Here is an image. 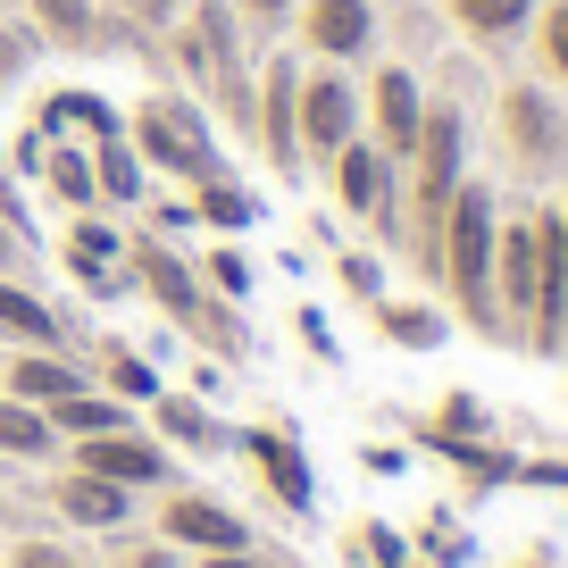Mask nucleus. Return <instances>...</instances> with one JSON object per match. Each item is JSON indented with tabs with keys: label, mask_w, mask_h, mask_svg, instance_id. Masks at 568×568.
Listing matches in <instances>:
<instances>
[{
	"label": "nucleus",
	"mask_w": 568,
	"mask_h": 568,
	"mask_svg": "<svg viewBox=\"0 0 568 568\" xmlns=\"http://www.w3.org/2000/svg\"><path fill=\"white\" fill-rule=\"evenodd\" d=\"M494 234H501V210H494V184L460 176L444 210V243H435V276L452 284L460 318H477L485 335H501V302H494Z\"/></svg>",
	"instance_id": "nucleus-1"
},
{
	"label": "nucleus",
	"mask_w": 568,
	"mask_h": 568,
	"mask_svg": "<svg viewBox=\"0 0 568 568\" xmlns=\"http://www.w3.org/2000/svg\"><path fill=\"white\" fill-rule=\"evenodd\" d=\"M460 151H468V125L452 101H426V125H418V151H409V251L435 267V243H444V210L460 193Z\"/></svg>",
	"instance_id": "nucleus-2"
},
{
	"label": "nucleus",
	"mask_w": 568,
	"mask_h": 568,
	"mask_svg": "<svg viewBox=\"0 0 568 568\" xmlns=\"http://www.w3.org/2000/svg\"><path fill=\"white\" fill-rule=\"evenodd\" d=\"M134 151H142V168H168V176H184V184L217 176L210 125H201V109L176 101V92H160V101L134 109Z\"/></svg>",
	"instance_id": "nucleus-3"
},
{
	"label": "nucleus",
	"mask_w": 568,
	"mask_h": 568,
	"mask_svg": "<svg viewBox=\"0 0 568 568\" xmlns=\"http://www.w3.org/2000/svg\"><path fill=\"white\" fill-rule=\"evenodd\" d=\"M501 142L527 176H560L568 168V109L544 84H510L501 92Z\"/></svg>",
	"instance_id": "nucleus-4"
},
{
	"label": "nucleus",
	"mask_w": 568,
	"mask_h": 568,
	"mask_svg": "<svg viewBox=\"0 0 568 568\" xmlns=\"http://www.w3.org/2000/svg\"><path fill=\"white\" fill-rule=\"evenodd\" d=\"M293 134H302V160H335L343 142L359 134V92H352V75L326 59L318 75L302 68V92H293Z\"/></svg>",
	"instance_id": "nucleus-5"
},
{
	"label": "nucleus",
	"mask_w": 568,
	"mask_h": 568,
	"mask_svg": "<svg viewBox=\"0 0 568 568\" xmlns=\"http://www.w3.org/2000/svg\"><path fill=\"white\" fill-rule=\"evenodd\" d=\"M125 260H134V276L151 284V302L168 310L176 326H193V335H210V343H226L234 352V335L217 326V302H201V284H193V267L176 260L168 243H125Z\"/></svg>",
	"instance_id": "nucleus-6"
},
{
	"label": "nucleus",
	"mask_w": 568,
	"mask_h": 568,
	"mask_svg": "<svg viewBox=\"0 0 568 568\" xmlns=\"http://www.w3.org/2000/svg\"><path fill=\"white\" fill-rule=\"evenodd\" d=\"M293 92H302V59H267V75H260V109H251V142L267 151V168L276 176H293L302 168V134H293Z\"/></svg>",
	"instance_id": "nucleus-7"
},
{
	"label": "nucleus",
	"mask_w": 568,
	"mask_h": 568,
	"mask_svg": "<svg viewBox=\"0 0 568 568\" xmlns=\"http://www.w3.org/2000/svg\"><path fill=\"white\" fill-rule=\"evenodd\" d=\"M326 168H335V201H343V210L368 217V226H393V176H402V168H393L368 134H352Z\"/></svg>",
	"instance_id": "nucleus-8"
},
{
	"label": "nucleus",
	"mask_w": 568,
	"mask_h": 568,
	"mask_svg": "<svg viewBox=\"0 0 568 568\" xmlns=\"http://www.w3.org/2000/svg\"><path fill=\"white\" fill-rule=\"evenodd\" d=\"M418 125H426V92H418V75L409 68H385L376 75V101H368V142L385 151L393 168L418 151Z\"/></svg>",
	"instance_id": "nucleus-9"
},
{
	"label": "nucleus",
	"mask_w": 568,
	"mask_h": 568,
	"mask_svg": "<svg viewBox=\"0 0 568 568\" xmlns=\"http://www.w3.org/2000/svg\"><path fill=\"white\" fill-rule=\"evenodd\" d=\"M75 460L92 468V477H109V485H168V452L151 444V435H134V426H118V435H84L75 444Z\"/></svg>",
	"instance_id": "nucleus-10"
},
{
	"label": "nucleus",
	"mask_w": 568,
	"mask_h": 568,
	"mask_svg": "<svg viewBox=\"0 0 568 568\" xmlns=\"http://www.w3.org/2000/svg\"><path fill=\"white\" fill-rule=\"evenodd\" d=\"M160 535L176 551H251V527L234 510H217V501H201V494H176L160 510Z\"/></svg>",
	"instance_id": "nucleus-11"
},
{
	"label": "nucleus",
	"mask_w": 568,
	"mask_h": 568,
	"mask_svg": "<svg viewBox=\"0 0 568 568\" xmlns=\"http://www.w3.org/2000/svg\"><path fill=\"white\" fill-rule=\"evenodd\" d=\"M302 42L343 68V59H359L376 42V9H368V0H310V9H302Z\"/></svg>",
	"instance_id": "nucleus-12"
},
{
	"label": "nucleus",
	"mask_w": 568,
	"mask_h": 568,
	"mask_svg": "<svg viewBox=\"0 0 568 568\" xmlns=\"http://www.w3.org/2000/svg\"><path fill=\"white\" fill-rule=\"evenodd\" d=\"M59 518H75V527H125L134 518V501H125V485L92 477V468H75V477H59Z\"/></svg>",
	"instance_id": "nucleus-13"
},
{
	"label": "nucleus",
	"mask_w": 568,
	"mask_h": 568,
	"mask_svg": "<svg viewBox=\"0 0 568 568\" xmlns=\"http://www.w3.org/2000/svg\"><path fill=\"white\" fill-rule=\"evenodd\" d=\"M118 251H125V234L101 226V217H75L68 226V267L92 284V293H118Z\"/></svg>",
	"instance_id": "nucleus-14"
},
{
	"label": "nucleus",
	"mask_w": 568,
	"mask_h": 568,
	"mask_svg": "<svg viewBox=\"0 0 568 568\" xmlns=\"http://www.w3.org/2000/svg\"><path fill=\"white\" fill-rule=\"evenodd\" d=\"M9 393L34 402V409H51V402H68V393H84V368H68L59 352H18L9 359Z\"/></svg>",
	"instance_id": "nucleus-15"
},
{
	"label": "nucleus",
	"mask_w": 568,
	"mask_h": 568,
	"mask_svg": "<svg viewBox=\"0 0 568 568\" xmlns=\"http://www.w3.org/2000/svg\"><path fill=\"white\" fill-rule=\"evenodd\" d=\"M0 335L26 343V352H59V310L34 302L18 276H0Z\"/></svg>",
	"instance_id": "nucleus-16"
},
{
	"label": "nucleus",
	"mask_w": 568,
	"mask_h": 568,
	"mask_svg": "<svg viewBox=\"0 0 568 568\" xmlns=\"http://www.w3.org/2000/svg\"><path fill=\"white\" fill-rule=\"evenodd\" d=\"M243 452L267 468V485H276V501H284V510H310V460H302L293 444H284V435L251 426V435H243Z\"/></svg>",
	"instance_id": "nucleus-17"
},
{
	"label": "nucleus",
	"mask_w": 568,
	"mask_h": 568,
	"mask_svg": "<svg viewBox=\"0 0 568 568\" xmlns=\"http://www.w3.org/2000/svg\"><path fill=\"white\" fill-rule=\"evenodd\" d=\"M92 193L101 201H118V210H134L151 184H142V151L125 134H109V142H92Z\"/></svg>",
	"instance_id": "nucleus-18"
},
{
	"label": "nucleus",
	"mask_w": 568,
	"mask_h": 568,
	"mask_svg": "<svg viewBox=\"0 0 568 568\" xmlns=\"http://www.w3.org/2000/svg\"><path fill=\"white\" fill-rule=\"evenodd\" d=\"M34 9V26L51 42H68V51H92V42H109V18H101V0H26Z\"/></svg>",
	"instance_id": "nucleus-19"
},
{
	"label": "nucleus",
	"mask_w": 568,
	"mask_h": 568,
	"mask_svg": "<svg viewBox=\"0 0 568 568\" xmlns=\"http://www.w3.org/2000/svg\"><path fill=\"white\" fill-rule=\"evenodd\" d=\"M0 452H9V460H42V452H59L51 409L18 402V393H0Z\"/></svg>",
	"instance_id": "nucleus-20"
},
{
	"label": "nucleus",
	"mask_w": 568,
	"mask_h": 568,
	"mask_svg": "<svg viewBox=\"0 0 568 568\" xmlns=\"http://www.w3.org/2000/svg\"><path fill=\"white\" fill-rule=\"evenodd\" d=\"M34 176L51 184V201H68V210H92V151H75V142H51V151H42L34 160Z\"/></svg>",
	"instance_id": "nucleus-21"
},
{
	"label": "nucleus",
	"mask_w": 568,
	"mask_h": 568,
	"mask_svg": "<svg viewBox=\"0 0 568 568\" xmlns=\"http://www.w3.org/2000/svg\"><path fill=\"white\" fill-rule=\"evenodd\" d=\"M68 125H75V134H84V142H109V134H125V125H118V109H109V101H92V92H59V101L51 109H42V134H68Z\"/></svg>",
	"instance_id": "nucleus-22"
},
{
	"label": "nucleus",
	"mask_w": 568,
	"mask_h": 568,
	"mask_svg": "<svg viewBox=\"0 0 568 568\" xmlns=\"http://www.w3.org/2000/svg\"><path fill=\"white\" fill-rule=\"evenodd\" d=\"M51 426H59V435H75V444H84V435H118V426H125V402H118V393H68V402H51Z\"/></svg>",
	"instance_id": "nucleus-23"
},
{
	"label": "nucleus",
	"mask_w": 568,
	"mask_h": 568,
	"mask_svg": "<svg viewBox=\"0 0 568 568\" xmlns=\"http://www.w3.org/2000/svg\"><path fill=\"white\" fill-rule=\"evenodd\" d=\"M193 217H210L217 234H243V226H260V201H251L243 184H226V168H217V176L193 184Z\"/></svg>",
	"instance_id": "nucleus-24"
},
{
	"label": "nucleus",
	"mask_w": 568,
	"mask_h": 568,
	"mask_svg": "<svg viewBox=\"0 0 568 568\" xmlns=\"http://www.w3.org/2000/svg\"><path fill=\"white\" fill-rule=\"evenodd\" d=\"M452 18H460V34H477V42H510L518 26L535 18V0H452Z\"/></svg>",
	"instance_id": "nucleus-25"
},
{
	"label": "nucleus",
	"mask_w": 568,
	"mask_h": 568,
	"mask_svg": "<svg viewBox=\"0 0 568 568\" xmlns=\"http://www.w3.org/2000/svg\"><path fill=\"white\" fill-rule=\"evenodd\" d=\"M376 326H385L393 343H409V352H426V343H444V318H435L426 302H385V310H376Z\"/></svg>",
	"instance_id": "nucleus-26"
},
{
	"label": "nucleus",
	"mask_w": 568,
	"mask_h": 568,
	"mask_svg": "<svg viewBox=\"0 0 568 568\" xmlns=\"http://www.w3.org/2000/svg\"><path fill=\"white\" fill-rule=\"evenodd\" d=\"M101 376H109V393H118V402H160V376L142 368L134 352H118V343L101 352Z\"/></svg>",
	"instance_id": "nucleus-27"
},
{
	"label": "nucleus",
	"mask_w": 568,
	"mask_h": 568,
	"mask_svg": "<svg viewBox=\"0 0 568 568\" xmlns=\"http://www.w3.org/2000/svg\"><path fill=\"white\" fill-rule=\"evenodd\" d=\"M160 426L176 435V444H193V452H210V444H217V426L201 418V402H176V393H160Z\"/></svg>",
	"instance_id": "nucleus-28"
},
{
	"label": "nucleus",
	"mask_w": 568,
	"mask_h": 568,
	"mask_svg": "<svg viewBox=\"0 0 568 568\" xmlns=\"http://www.w3.org/2000/svg\"><path fill=\"white\" fill-rule=\"evenodd\" d=\"M201 276L226 293V302H243L251 293V267H243V251H201Z\"/></svg>",
	"instance_id": "nucleus-29"
},
{
	"label": "nucleus",
	"mask_w": 568,
	"mask_h": 568,
	"mask_svg": "<svg viewBox=\"0 0 568 568\" xmlns=\"http://www.w3.org/2000/svg\"><path fill=\"white\" fill-rule=\"evenodd\" d=\"M544 68L568 84V0H551V9H544Z\"/></svg>",
	"instance_id": "nucleus-30"
},
{
	"label": "nucleus",
	"mask_w": 568,
	"mask_h": 568,
	"mask_svg": "<svg viewBox=\"0 0 568 568\" xmlns=\"http://www.w3.org/2000/svg\"><path fill=\"white\" fill-rule=\"evenodd\" d=\"M9 568H84V560L59 551V544H18V551H9Z\"/></svg>",
	"instance_id": "nucleus-31"
},
{
	"label": "nucleus",
	"mask_w": 568,
	"mask_h": 568,
	"mask_svg": "<svg viewBox=\"0 0 568 568\" xmlns=\"http://www.w3.org/2000/svg\"><path fill=\"white\" fill-rule=\"evenodd\" d=\"M184 9H193V0H125V18H134V26H176Z\"/></svg>",
	"instance_id": "nucleus-32"
},
{
	"label": "nucleus",
	"mask_w": 568,
	"mask_h": 568,
	"mask_svg": "<svg viewBox=\"0 0 568 568\" xmlns=\"http://www.w3.org/2000/svg\"><path fill=\"white\" fill-rule=\"evenodd\" d=\"M226 9H243L251 26H284V18H293V0H226Z\"/></svg>",
	"instance_id": "nucleus-33"
},
{
	"label": "nucleus",
	"mask_w": 568,
	"mask_h": 568,
	"mask_svg": "<svg viewBox=\"0 0 568 568\" xmlns=\"http://www.w3.org/2000/svg\"><path fill=\"white\" fill-rule=\"evenodd\" d=\"M18 267H26V234L0 217V276H18Z\"/></svg>",
	"instance_id": "nucleus-34"
},
{
	"label": "nucleus",
	"mask_w": 568,
	"mask_h": 568,
	"mask_svg": "<svg viewBox=\"0 0 568 568\" xmlns=\"http://www.w3.org/2000/svg\"><path fill=\"white\" fill-rule=\"evenodd\" d=\"M343 284H352V293H368V302H376V267L359 260V251H343Z\"/></svg>",
	"instance_id": "nucleus-35"
},
{
	"label": "nucleus",
	"mask_w": 568,
	"mask_h": 568,
	"mask_svg": "<svg viewBox=\"0 0 568 568\" xmlns=\"http://www.w3.org/2000/svg\"><path fill=\"white\" fill-rule=\"evenodd\" d=\"M118 568H184V551H176V544H168V551H125Z\"/></svg>",
	"instance_id": "nucleus-36"
},
{
	"label": "nucleus",
	"mask_w": 568,
	"mask_h": 568,
	"mask_svg": "<svg viewBox=\"0 0 568 568\" xmlns=\"http://www.w3.org/2000/svg\"><path fill=\"white\" fill-rule=\"evenodd\" d=\"M18 68H26V51H18V42H9V26H0V92L18 84Z\"/></svg>",
	"instance_id": "nucleus-37"
},
{
	"label": "nucleus",
	"mask_w": 568,
	"mask_h": 568,
	"mask_svg": "<svg viewBox=\"0 0 568 568\" xmlns=\"http://www.w3.org/2000/svg\"><path fill=\"white\" fill-rule=\"evenodd\" d=\"M201 568H260L251 551H201Z\"/></svg>",
	"instance_id": "nucleus-38"
}]
</instances>
